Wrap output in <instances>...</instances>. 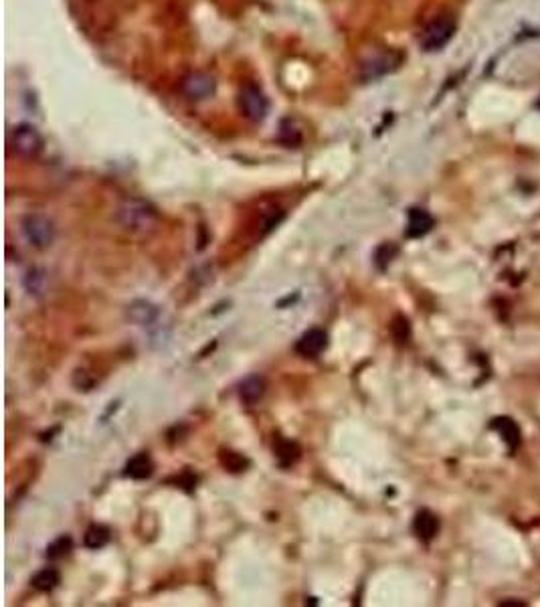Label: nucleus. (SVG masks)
I'll list each match as a JSON object with an SVG mask.
<instances>
[{
	"instance_id": "nucleus-1",
	"label": "nucleus",
	"mask_w": 540,
	"mask_h": 607,
	"mask_svg": "<svg viewBox=\"0 0 540 607\" xmlns=\"http://www.w3.org/2000/svg\"><path fill=\"white\" fill-rule=\"evenodd\" d=\"M118 221H120V225L124 229H128L132 233H146V231L154 229V225L158 221V215H156L152 204L132 199V201H126L118 209Z\"/></svg>"
},
{
	"instance_id": "nucleus-2",
	"label": "nucleus",
	"mask_w": 540,
	"mask_h": 607,
	"mask_svg": "<svg viewBox=\"0 0 540 607\" xmlns=\"http://www.w3.org/2000/svg\"><path fill=\"white\" fill-rule=\"evenodd\" d=\"M453 34H455V19L445 14V17H439L435 21H431L423 29V33L419 36V45L423 51L433 53V51L443 49L451 41Z\"/></svg>"
},
{
	"instance_id": "nucleus-3",
	"label": "nucleus",
	"mask_w": 540,
	"mask_h": 607,
	"mask_svg": "<svg viewBox=\"0 0 540 607\" xmlns=\"http://www.w3.org/2000/svg\"><path fill=\"white\" fill-rule=\"evenodd\" d=\"M23 233L27 237V241L34 245L36 249H47L55 239L53 223L43 215H29L23 221Z\"/></svg>"
},
{
	"instance_id": "nucleus-4",
	"label": "nucleus",
	"mask_w": 540,
	"mask_h": 607,
	"mask_svg": "<svg viewBox=\"0 0 540 607\" xmlns=\"http://www.w3.org/2000/svg\"><path fill=\"white\" fill-rule=\"evenodd\" d=\"M241 107L245 111V116L253 122H261L266 116H268V109H270V103H268V98L263 96V92L249 83L241 89Z\"/></svg>"
},
{
	"instance_id": "nucleus-5",
	"label": "nucleus",
	"mask_w": 540,
	"mask_h": 607,
	"mask_svg": "<svg viewBox=\"0 0 540 607\" xmlns=\"http://www.w3.org/2000/svg\"><path fill=\"white\" fill-rule=\"evenodd\" d=\"M12 146L19 154L23 156H36L43 148V140L41 134L36 132V128L31 124H21L14 128L12 132Z\"/></svg>"
},
{
	"instance_id": "nucleus-6",
	"label": "nucleus",
	"mask_w": 540,
	"mask_h": 607,
	"mask_svg": "<svg viewBox=\"0 0 540 607\" xmlns=\"http://www.w3.org/2000/svg\"><path fill=\"white\" fill-rule=\"evenodd\" d=\"M401 63V55L393 53V51H382V53H376L369 57L365 63H363V77L367 81L371 79H376V77H382L387 73H391L393 69L399 67Z\"/></svg>"
},
{
	"instance_id": "nucleus-7",
	"label": "nucleus",
	"mask_w": 540,
	"mask_h": 607,
	"mask_svg": "<svg viewBox=\"0 0 540 607\" xmlns=\"http://www.w3.org/2000/svg\"><path fill=\"white\" fill-rule=\"evenodd\" d=\"M326 346H328V334L320 328H312L298 340L296 352L305 359H316L318 354H322L326 350Z\"/></svg>"
},
{
	"instance_id": "nucleus-8",
	"label": "nucleus",
	"mask_w": 540,
	"mask_h": 607,
	"mask_svg": "<svg viewBox=\"0 0 540 607\" xmlns=\"http://www.w3.org/2000/svg\"><path fill=\"white\" fill-rule=\"evenodd\" d=\"M413 531L423 542H431L439 533V518L431 510H421V512L415 514Z\"/></svg>"
},
{
	"instance_id": "nucleus-9",
	"label": "nucleus",
	"mask_w": 540,
	"mask_h": 607,
	"mask_svg": "<svg viewBox=\"0 0 540 607\" xmlns=\"http://www.w3.org/2000/svg\"><path fill=\"white\" fill-rule=\"evenodd\" d=\"M435 221L425 209H411L409 211V221H407V237L417 239V237L427 235L433 229Z\"/></svg>"
},
{
	"instance_id": "nucleus-10",
	"label": "nucleus",
	"mask_w": 540,
	"mask_h": 607,
	"mask_svg": "<svg viewBox=\"0 0 540 607\" xmlns=\"http://www.w3.org/2000/svg\"><path fill=\"white\" fill-rule=\"evenodd\" d=\"M213 79L208 75H203V73H195L191 77L184 79V94L193 100H203V98H208L213 94Z\"/></svg>"
},
{
	"instance_id": "nucleus-11",
	"label": "nucleus",
	"mask_w": 540,
	"mask_h": 607,
	"mask_svg": "<svg viewBox=\"0 0 540 607\" xmlns=\"http://www.w3.org/2000/svg\"><path fill=\"white\" fill-rule=\"evenodd\" d=\"M492 429L498 432L504 443L510 447V451H516L520 445V427L516 425V421H512L510 417H496L492 421Z\"/></svg>"
},
{
	"instance_id": "nucleus-12",
	"label": "nucleus",
	"mask_w": 540,
	"mask_h": 607,
	"mask_svg": "<svg viewBox=\"0 0 540 607\" xmlns=\"http://www.w3.org/2000/svg\"><path fill=\"white\" fill-rule=\"evenodd\" d=\"M273 451H275V458L279 460V464H281L283 468L294 466V464L300 460V456H302V449H300V445H298L296 441L283 438L275 441Z\"/></svg>"
},
{
	"instance_id": "nucleus-13",
	"label": "nucleus",
	"mask_w": 540,
	"mask_h": 607,
	"mask_svg": "<svg viewBox=\"0 0 540 607\" xmlns=\"http://www.w3.org/2000/svg\"><path fill=\"white\" fill-rule=\"evenodd\" d=\"M263 393H266V383H263L261 376H255V374L245 379L241 383V387H239V397H241L243 403L247 405L257 403L263 397Z\"/></svg>"
},
{
	"instance_id": "nucleus-14",
	"label": "nucleus",
	"mask_w": 540,
	"mask_h": 607,
	"mask_svg": "<svg viewBox=\"0 0 540 607\" xmlns=\"http://www.w3.org/2000/svg\"><path fill=\"white\" fill-rule=\"evenodd\" d=\"M152 472H154V464H152L150 456L148 454H138L126 464L124 476L132 478V480H146V478L152 476Z\"/></svg>"
},
{
	"instance_id": "nucleus-15",
	"label": "nucleus",
	"mask_w": 540,
	"mask_h": 607,
	"mask_svg": "<svg viewBox=\"0 0 540 607\" xmlns=\"http://www.w3.org/2000/svg\"><path fill=\"white\" fill-rule=\"evenodd\" d=\"M128 316H130V320L136 322V324H150V322H154L156 320V316H158V310H156V306H152V304L148 302H134L130 306V310H128Z\"/></svg>"
},
{
	"instance_id": "nucleus-16",
	"label": "nucleus",
	"mask_w": 540,
	"mask_h": 607,
	"mask_svg": "<svg viewBox=\"0 0 540 607\" xmlns=\"http://www.w3.org/2000/svg\"><path fill=\"white\" fill-rule=\"evenodd\" d=\"M59 581H61V575L57 569H53V567H47V569H41L39 573L33 577V587L36 591H51V589H55L57 585H59Z\"/></svg>"
},
{
	"instance_id": "nucleus-17",
	"label": "nucleus",
	"mask_w": 540,
	"mask_h": 607,
	"mask_svg": "<svg viewBox=\"0 0 540 607\" xmlns=\"http://www.w3.org/2000/svg\"><path fill=\"white\" fill-rule=\"evenodd\" d=\"M109 542V531L102 526V524H94L87 529L85 537H83V544L91 551H98V549H103L105 544Z\"/></svg>"
},
{
	"instance_id": "nucleus-18",
	"label": "nucleus",
	"mask_w": 540,
	"mask_h": 607,
	"mask_svg": "<svg viewBox=\"0 0 540 607\" xmlns=\"http://www.w3.org/2000/svg\"><path fill=\"white\" fill-rule=\"evenodd\" d=\"M219 462H221V466H223L225 470H229V472L233 473L245 472V468L249 466L247 458H243L241 454H237L233 449H223V451L219 454Z\"/></svg>"
},
{
	"instance_id": "nucleus-19",
	"label": "nucleus",
	"mask_w": 540,
	"mask_h": 607,
	"mask_svg": "<svg viewBox=\"0 0 540 607\" xmlns=\"http://www.w3.org/2000/svg\"><path fill=\"white\" fill-rule=\"evenodd\" d=\"M397 253H399V249L393 243H382L380 247H376V251H374V264H376V268L380 271L387 270L389 264L395 259Z\"/></svg>"
},
{
	"instance_id": "nucleus-20",
	"label": "nucleus",
	"mask_w": 540,
	"mask_h": 607,
	"mask_svg": "<svg viewBox=\"0 0 540 607\" xmlns=\"http://www.w3.org/2000/svg\"><path fill=\"white\" fill-rule=\"evenodd\" d=\"M71 549H73V540H71V537H59V539H55L49 546H47V557H49L51 561L63 559V557H67L69 553H71Z\"/></svg>"
},
{
	"instance_id": "nucleus-21",
	"label": "nucleus",
	"mask_w": 540,
	"mask_h": 607,
	"mask_svg": "<svg viewBox=\"0 0 540 607\" xmlns=\"http://www.w3.org/2000/svg\"><path fill=\"white\" fill-rule=\"evenodd\" d=\"M391 332L397 342H407L409 337H411V326H409V320L405 316H397L391 324Z\"/></svg>"
},
{
	"instance_id": "nucleus-22",
	"label": "nucleus",
	"mask_w": 540,
	"mask_h": 607,
	"mask_svg": "<svg viewBox=\"0 0 540 607\" xmlns=\"http://www.w3.org/2000/svg\"><path fill=\"white\" fill-rule=\"evenodd\" d=\"M25 286H27V290L34 294V296H39V294H43V290H45V275L41 273V271H29V275H27V281H25Z\"/></svg>"
},
{
	"instance_id": "nucleus-23",
	"label": "nucleus",
	"mask_w": 540,
	"mask_h": 607,
	"mask_svg": "<svg viewBox=\"0 0 540 607\" xmlns=\"http://www.w3.org/2000/svg\"><path fill=\"white\" fill-rule=\"evenodd\" d=\"M537 107H539V109H540V100H539V103H537Z\"/></svg>"
}]
</instances>
